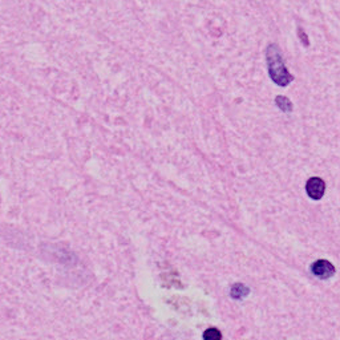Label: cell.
<instances>
[{"label": "cell", "instance_id": "6da1fadb", "mask_svg": "<svg viewBox=\"0 0 340 340\" xmlns=\"http://www.w3.org/2000/svg\"><path fill=\"white\" fill-rule=\"evenodd\" d=\"M267 62L268 73H270V77L273 78L274 83L278 84L280 87H286L287 84L293 81V76L287 71V68H286L283 62V57H282L279 48L275 44L268 46Z\"/></svg>", "mask_w": 340, "mask_h": 340}, {"label": "cell", "instance_id": "7a4b0ae2", "mask_svg": "<svg viewBox=\"0 0 340 340\" xmlns=\"http://www.w3.org/2000/svg\"><path fill=\"white\" fill-rule=\"evenodd\" d=\"M306 191H307V194H309V197L311 200L318 201V200H320L322 197L325 196V181L322 180V178H318V177L309 178V180L307 181V185H306Z\"/></svg>", "mask_w": 340, "mask_h": 340}, {"label": "cell", "instance_id": "3957f363", "mask_svg": "<svg viewBox=\"0 0 340 340\" xmlns=\"http://www.w3.org/2000/svg\"><path fill=\"white\" fill-rule=\"evenodd\" d=\"M312 273L320 279H328L331 278L334 274H335V267L334 264L328 261H325V259H319L312 264Z\"/></svg>", "mask_w": 340, "mask_h": 340}, {"label": "cell", "instance_id": "277c9868", "mask_svg": "<svg viewBox=\"0 0 340 340\" xmlns=\"http://www.w3.org/2000/svg\"><path fill=\"white\" fill-rule=\"evenodd\" d=\"M248 294V289L242 283H237L232 286V296L234 299H242Z\"/></svg>", "mask_w": 340, "mask_h": 340}, {"label": "cell", "instance_id": "5b68a950", "mask_svg": "<svg viewBox=\"0 0 340 340\" xmlns=\"http://www.w3.org/2000/svg\"><path fill=\"white\" fill-rule=\"evenodd\" d=\"M275 103H277V105H278L279 108L282 109L283 112L293 110V104H291V101H290L289 98L284 97V96H278L277 100H275Z\"/></svg>", "mask_w": 340, "mask_h": 340}, {"label": "cell", "instance_id": "8992f818", "mask_svg": "<svg viewBox=\"0 0 340 340\" xmlns=\"http://www.w3.org/2000/svg\"><path fill=\"white\" fill-rule=\"evenodd\" d=\"M221 332L216 328H209L203 334V339L205 340H221Z\"/></svg>", "mask_w": 340, "mask_h": 340}]
</instances>
